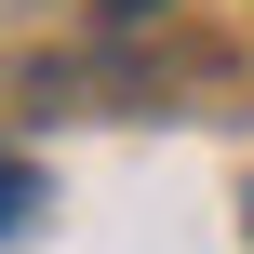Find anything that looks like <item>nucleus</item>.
<instances>
[{
	"mask_svg": "<svg viewBox=\"0 0 254 254\" xmlns=\"http://www.w3.org/2000/svg\"><path fill=\"white\" fill-rule=\"evenodd\" d=\"M40 228V161H0V241Z\"/></svg>",
	"mask_w": 254,
	"mask_h": 254,
	"instance_id": "obj_1",
	"label": "nucleus"
},
{
	"mask_svg": "<svg viewBox=\"0 0 254 254\" xmlns=\"http://www.w3.org/2000/svg\"><path fill=\"white\" fill-rule=\"evenodd\" d=\"M107 13H161V0H107Z\"/></svg>",
	"mask_w": 254,
	"mask_h": 254,
	"instance_id": "obj_2",
	"label": "nucleus"
}]
</instances>
